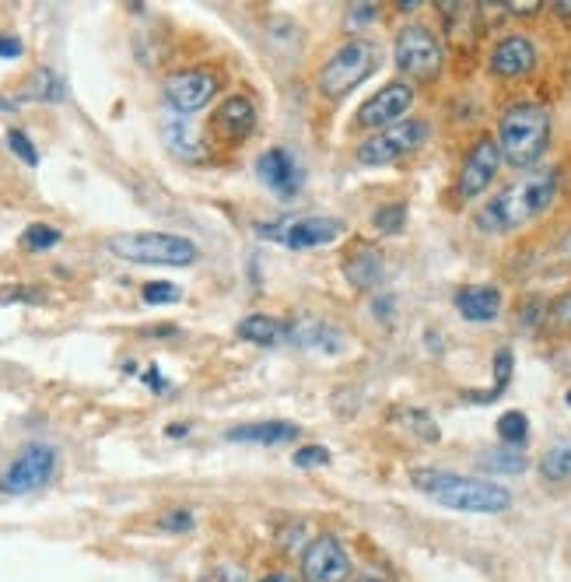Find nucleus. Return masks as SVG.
<instances>
[{"label": "nucleus", "mask_w": 571, "mask_h": 582, "mask_svg": "<svg viewBox=\"0 0 571 582\" xmlns=\"http://www.w3.org/2000/svg\"><path fill=\"white\" fill-rule=\"evenodd\" d=\"M561 190V169L555 166H537L515 175L509 186H502L494 197L477 210V228L491 236H505L537 221L544 210L555 204Z\"/></svg>", "instance_id": "nucleus-1"}, {"label": "nucleus", "mask_w": 571, "mask_h": 582, "mask_svg": "<svg viewBox=\"0 0 571 582\" xmlns=\"http://www.w3.org/2000/svg\"><path fill=\"white\" fill-rule=\"evenodd\" d=\"M410 484H414L421 495L438 502L442 509H453V513L498 516V513H505V509H512V491L505 484L467 478V473L418 467L414 473H410Z\"/></svg>", "instance_id": "nucleus-2"}, {"label": "nucleus", "mask_w": 571, "mask_h": 582, "mask_svg": "<svg viewBox=\"0 0 571 582\" xmlns=\"http://www.w3.org/2000/svg\"><path fill=\"white\" fill-rule=\"evenodd\" d=\"M550 145V113L540 102H515L498 119V148L512 169H537Z\"/></svg>", "instance_id": "nucleus-3"}, {"label": "nucleus", "mask_w": 571, "mask_h": 582, "mask_svg": "<svg viewBox=\"0 0 571 582\" xmlns=\"http://www.w3.org/2000/svg\"><path fill=\"white\" fill-rule=\"evenodd\" d=\"M105 250L140 267H190L201 260L193 239L172 232H116L105 239Z\"/></svg>", "instance_id": "nucleus-4"}, {"label": "nucleus", "mask_w": 571, "mask_h": 582, "mask_svg": "<svg viewBox=\"0 0 571 582\" xmlns=\"http://www.w3.org/2000/svg\"><path fill=\"white\" fill-rule=\"evenodd\" d=\"M372 75H376V46L365 39H347L330 53V60L319 70V92L344 99L351 88L365 84Z\"/></svg>", "instance_id": "nucleus-5"}, {"label": "nucleus", "mask_w": 571, "mask_h": 582, "mask_svg": "<svg viewBox=\"0 0 571 582\" xmlns=\"http://www.w3.org/2000/svg\"><path fill=\"white\" fill-rule=\"evenodd\" d=\"M427 123L424 119H400V123H392V127L379 130V134H372L365 137L358 148H354V162L358 166H392V162H400L403 155L410 151H418L424 140H427Z\"/></svg>", "instance_id": "nucleus-6"}, {"label": "nucleus", "mask_w": 571, "mask_h": 582, "mask_svg": "<svg viewBox=\"0 0 571 582\" xmlns=\"http://www.w3.org/2000/svg\"><path fill=\"white\" fill-rule=\"evenodd\" d=\"M392 60L410 81H432L442 70L445 53L438 35L427 25H403L397 32V43H392Z\"/></svg>", "instance_id": "nucleus-7"}, {"label": "nucleus", "mask_w": 571, "mask_h": 582, "mask_svg": "<svg viewBox=\"0 0 571 582\" xmlns=\"http://www.w3.org/2000/svg\"><path fill=\"white\" fill-rule=\"evenodd\" d=\"M60 456L49 443H28L22 453L14 456V460L4 467L0 473V495H32V491H39L53 481V473H57Z\"/></svg>", "instance_id": "nucleus-8"}, {"label": "nucleus", "mask_w": 571, "mask_h": 582, "mask_svg": "<svg viewBox=\"0 0 571 582\" xmlns=\"http://www.w3.org/2000/svg\"><path fill=\"white\" fill-rule=\"evenodd\" d=\"M301 582H351V555L333 534H319L306 544L298 561Z\"/></svg>", "instance_id": "nucleus-9"}, {"label": "nucleus", "mask_w": 571, "mask_h": 582, "mask_svg": "<svg viewBox=\"0 0 571 582\" xmlns=\"http://www.w3.org/2000/svg\"><path fill=\"white\" fill-rule=\"evenodd\" d=\"M260 236H274L288 250H319L344 236V221L333 215H301L284 225H260Z\"/></svg>", "instance_id": "nucleus-10"}, {"label": "nucleus", "mask_w": 571, "mask_h": 582, "mask_svg": "<svg viewBox=\"0 0 571 582\" xmlns=\"http://www.w3.org/2000/svg\"><path fill=\"white\" fill-rule=\"evenodd\" d=\"M162 95H165L172 113L193 116V113H201L214 95H218V75H210V70H204V67L175 70V75L165 78Z\"/></svg>", "instance_id": "nucleus-11"}, {"label": "nucleus", "mask_w": 571, "mask_h": 582, "mask_svg": "<svg viewBox=\"0 0 571 582\" xmlns=\"http://www.w3.org/2000/svg\"><path fill=\"white\" fill-rule=\"evenodd\" d=\"M502 148H498V137H480L477 145L467 151L462 158V169H459V183L456 193L459 201H477L484 197L488 186L494 183V175L502 172Z\"/></svg>", "instance_id": "nucleus-12"}, {"label": "nucleus", "mask_w": 571, "mask_h": 582, "mask_svg": "<svg viewBox=\"0 0 571 582\" xmlns=\"http://www.w3.org/2000/svg\"><path fill=\"white\" fill-rule=\"evenodd\" d=\"M414 105V84L407 81H389L382 84L379 92H372L365 102L358 116H354V123H358L362 130H386L392 127V123H400L407 116V110Z\"/></svg>", "instance_id": "nucleus-13"}, {"label": "nucleus", "mask_w": 571, "mask_h": 582, "mask_svg": "<svg viewBox=\"0 0 571 582\" xmlns=\"http://www.w3.org/2000/svg\"><path fill=\"white\" fill-rule=\"evenodd\" d=\"M256 102L249 95H228L210 116V134L221 140V145H242V140L253 137L256 130Z\"/></svg>", "instance_id": "nucleus-14"}, {"label": "nucleus", "mask_w": 571, "mask_h": 582, "mask_svg": "<svg viewBox=\"0 0 571 582\" xmlns=\"http://www.w3.org/2000/svg\"><path fill=\"white\" fill-rule=\"evenodd\" d=\"M158 130H162V140L165 148L180 158V162H190V166H201L210 158V148L201 134V127L193 123V116H183V113H172L165 110L162 113V123H158Z\"/></svg>", "instance_id": "nucleus-15"}, {"label": "nucleus", "mask_w": 571, "mask_h": 582, "mask_svg": "<svg viewBox=\"0 0 571 582\" xmlns=\"http://www.w3.org/2000/svg\"><path fill=\"white\" fill-rule=\"evenodd\" d=\"M488 67L498 78H523L537 67V46H533L529 35H505V39L494 43Z\"/></svg>", "instance_id": "nucleus-16"}, {"label": "nucleus", "mask_w": 571, "mask_h": 582, "mask_svg": "<svg viewBox=\"0 0 571 582\" xmlns=\"http://www.w3.org/2000/svg\"><path fill=\"white\" fill-rule=\"evenodd\" d=\"M256 175L263 186H271L277 197H295L301 186V169L288 148H266L256 158Z\"/></svg>", "instance_id": "nucleus-17"}, {"label": "nucleus", "mask_w": 571, "mask_h": 582, "mask_svg": "<svg viewBox=\"0 0 571 582\" xmlns=\"http://www.w3.org/2000/svg\"><path fill=\"white\" fill-rule=\"evenodd\" d=\"M341 271H344V277H347V285H351V288L372 292V288H376L379 281H382L386 260H382V253H379L372 242H354L351 250L344 253Z\"/></svg>", "instance_id": "nucleus-18"}, {"label": "nucleus", "mask_w": 571, "mask_h": 582, "mask_svg": "<svg viewBox=\"0 0 571 582\" xmlns=\"http://www.w3.org/2000/svg\"><path fill=\"white\" fill-rule=\"evenodd\" d=\"M453 303L467 323H494L502 316V292L494 285H467L456 292Z\"/></svg>", "instance_id": "nucleus-19"}, {"label": "nucleus", "mask_w": 571, "mask_h": 582, "mask_svg": "<svg viewBox=\"0 0 571 582\" xmlns=\"http://www.w3.org/2000/svg\"><path fill=\"white\" fill-rule=\"evenodd\" d=\"M228 443H253V446H284L298 438L295 421H249L225 432Z\"/></svg>", "instance_id": "nucleus-20"}, {"label": "nucleus", "mask_w": 571, "mask_h": 582, "mask_svg": "<svg viewBox=\"0 0 571 582\" xmlns=\"http://www.w3.org/2000/svg\"><path fill=\"white\" fill-rule=\"evenodd\" d=\"M284 338L301 344V347H319V351H341V341H344L341 330H333L323 320H312V316L295 320V323H284Z\"/></svg>", "instance_id": "nucleus-21"}, {"label": "nucleus", "mask_w": 571, "mask_h": 582, "mask_svg": "<svg viewBox=\"0 0 571 582\" xmlns=\"http://www.w3.org/2000/svg\"><path fill=\"white\" fill-rule=\"evenodd\" d=\"M236 333L249 344H260V347H271V344H281L284 341V323H277L274 316L266 312H249L245 320H239Z\"/></svg>", "instance_id": "nucleus-22"}, {"label": "nucleus", "mask_w": 571, "mask_h": 582, "mask_svg": "<svg viewBox=\"0 0 571 582\" xmlns=\"http://www.w3.org/2000/svg\"><path fill=\"white\" fill-rule=\"evenodd\" d=\"M540 473L555 484L571 478V435H561L547 446V453L540 456Z\"/></svg>", "instance_id": "nucleus-23"}, {"label": "nucleus", "mask_w": 571, "mask_h": 582, "mask_svg": "<svg viewBox=\"0 0 571 582\" xmlns=\"http://www.w3.org/2000/svg\"><path fill=\"white\" fill-rule=\"evenodd\" d=\"M477 464L491 470V473H505V478H512V473H523L529 467L526 453L512 449V446H498V449H484L477 456Z\"/></svg>", "instance_id": "nucleus-24"}, {"label": "nucleus", "mask_w": 571, "mask_h": 582, "mask_svg": "<svg viewBox=\"0 0 571 582\" xmlns=\"http://www.w3.org/2000/svg\"><path fill=\"white\" fill-rule=\"evenodd\" d=\"M67 95V84L53 75L49 67H39L25 84V99H39V102H60Z\"/></svg>", "instance_id": "nucleus-25"}, {"label": "nucleus", "mask_w": 571, "mask_h": 582, "mask_svg": "<svg viewBox=\"0 0 571 582\" xmlns=\"http://www.w3.org/2000/svg\"><path fill=\"white\" fill-rule=\"evenodd\" d=\"M372 228H376L379 236H400L407 228V204L403 201H392L372 210Z\"/></svg>", "instance_id": "nucleus-26"}, {"label": "nucleus", "mask_w": 571, "mask_h": 582, "mask_svg": "<svg viewBox=\"0 0 571 582\" xmlns=\"http://www.w3.org/2000/svg\"><path fill=\"white\" fill-rule=\"evenodd\" d=\"M498 438H502L505 446L512 449H519L526 446V438H529V418L523 411H505L502 418H498Z\"/></svg>", "instance_id": "nucleus-27"}, {"label": "nucleus", "mask_w": 571, "mask_h": 582, "mask_svg": "<svg viewBox=\"0 0 571 582\" xmlns=\"http://www.w3.org/2000/svg\"><path fill=\"white\" fill-rule=\"evenodd\" d=\"M60 228H53V225H28L25 228V236H22V246L28 253H46V250H53V246H60Z\"/></svg>", "instance_id": "nucleus-28"}, {"label": "nucleus", "mask_w": 571, "mask_h": 582, "mask_svg": "<svg viewBox=\"0 0 571 582\" xmlns=\"http://www.w3.org/2000/svg\"><path fill=\"white\" fill-rule=\"evenodd\" d=\"M512 365H515V355H512V347H502L494 355V386L488 393H480V397H470V400H498V393L505 390V386L512 383Z\"/></svg>", "instance_id": "nucleus-29"}, {"label": "nucleus", "mask_w": 571, "mask_h": 582, "mask_svg": "<svg viewBox=\"0 0 571 582\" xmlns=\"http://www.w3.org/2000/svg\"><path fill=\"white\" fill-rule=\"evenodd\" d=\"M140 298H145L148 306H172V303H180L183 292L180 285H172V281H148V285L140 288Z\"/></svg>", "instance_id": "nucleus-30"}, {"label": "nucleus", "mask_w": 571, "mask_h": 582, "mask_svg": "<svg viewBox=\"0 0 571 582\" xmlns=\"http://www.w3.org/2000/svg\"><path fill=\"white\" fill-rule=\"evenodd\" d=\"M8 145H11V151L22 158V162L28 166V169H35L39 166V151H35V145H32V137L25 134V130H8Z\"/></svg>", "instance_id": "nucleus-31"}, {"label": "nucleus", "mask_w": 571, "mask_h": 582, "mask_svg": "<svg viewBox=\"0 0 571 582\" xmlns=\"http://www.w3.org/2000/svg\"><path fill=\"white\" fill-rule=\"evenodd\" d=\"M292 464H295V467H323V464H330V449L319 446V443L298 446L295 456H292Z\"/></svg>", "instance_id": "nucleus-32"}, {"label": "nucleus", "mask_w": 571, "mask_h": 582, "mask_svg": "<svg viewBox=\"0 0 571 582\" xmlns=\"http://www.w3.org/2000/svg\"><path fill=\"white\" fill-rule=\"evenodd\" d=\"M158 526L169 534H186V530H193V513L190 509H172V513H165L162 520H158Z\"/></svg>", "instance_id": "nucleus-33"}, {"label": "nucleus", "mask_w": 571, "mask_h": 582, "mask_svg": "<svg viewBox=\"0 0 571 582\" xmlns=\"http://www.w3.org/2000/svg\"><path fill=\"white\" fill-rule=\"evenodd\" d=\"M550 323L558 330H571V292H564L555 306H550Z\"/></svg>", "instance_id": "nucleus-34"}, {"label": "nucleus", "mask_w": 571, "mask_h": 582, "mask_svg": "<svg viewBox=\"0 0 571 582\" xmlns=\"http://www.w3.org/2000/svg\"><path fill=\"white\" fill-rule=\"evenodd\" d=\"M376 14H379V8H376V4H362V8H351V11H347V25H354V28H358V25L372 22V18H376Z\"/></svg>", "instance_id": "nucleus-35"}, {"label": "nucleus", "mask_w": 571, "mask_h": 582, "mask_svg": "<svg viewBox=\"0 0 571 582\" xmlns=\"http://www.w3.org/2000/svg\"><path fill=\"white\" fill-rule=\"evenodd\" d=\"M22 39H14V35H0V57H22Z\"/></svg>", "instance_id": "nucleus-36"}, {"label": "nucleus", "mask_w": 571, "mask_h": 582, "mask_svg": "<svg viewBox=\"0 0 571 582\" xmlns=\"http://www.w3.org/2000/svg\"><path fill=\"white\" fill-rule=\"evenodd\" d=\"M351 582H386V575H379V572H365V575H354Z\"/></svg>", "instance_id": "nucleus-37"}, {"label": "nucleus", "mask_w": 571, "mask_h": 582, "mask_svg": "<svg viewBox=\"0 0 571 582\" xmlns=\"http://www.w3.org/2000/svg\"><path fill=\"white\" fill-rule=\"evenodd\" d=\"M260 582H298V579L288 575V572H274V575H266V579H260Z\"/></svg>", "instance_id": "nucleus-38"}, {"label": "nucleus", "mask_w": 571, "mask_h": 582, "mask_svg": "<svg viewBox=\"0 0 571 582\" xmlns=\"http://www.w3.org/2000/svg\"><path fill=\"white\" fill-rule=\"evenodd\" d=\"M186 432H190V425H172V429H169L172 438H175V435H186Z\"/></svg>", "instance_id": "nucleus-39"}, {"label": "nucleus", "mask_w": 571, "mask_h": 582, "mask_svg": "<svg viewBox=\"0 0 571 582\" xmlns=\"http://www.w3.org/2000/svg\"><path fill=\"white\" fill-rule=\"evenodd\" d=\"M397 8H400V11H414V8H418V0H400Z\"/></svg>", "instance_id": "nucleus-40"}, {"label": "nucleus", "mask_w": 571, "mask_h": 582, "mask_svg": "<svg viewBox=\"0 0 571 582\" xmlns=\"http://www.w3.org/2000/svg\"><path fill=\"white\" fill-rule=\"evenodd\" d=\"M555 8H558L561 14H571V0H561V4H555Z\"/></svg>", "instance_id": "nucleus-41"}, {"label": "nucleus", "mask_w": 571, "mask_h": 582, "mask_svg": "<svg viewBox=\"0 0 571 582\" xmlns=\"http://www.w3.org/2000/svg\"><path fill=\"white\" fill-rule=\"evenodd\" d=\"M568 408H571V390H568Z\"/></svg>", "instance_id": "nucleus-42"}]
</instances>
